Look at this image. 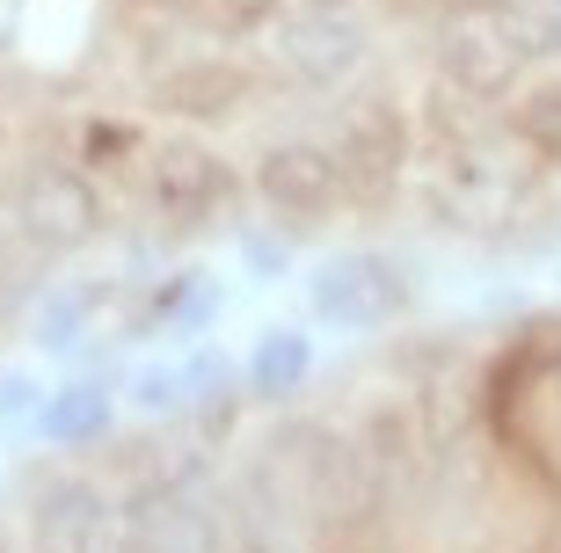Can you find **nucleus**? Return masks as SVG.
Wrapping results in <instances>:
<instances>
[{
  "label": "nucleus",
  "mask_w": 561,
  "mask_h": 553,
  "mask_svg": "<svg viewBox=\"0 0 561 553\" xmlns=\"http://www.w3.org/2000/svg\"><path fill=\"white\" fill-rule=\"evenodd\" d=\"M0 553H561V307L59 430Z\"/></svg>",
  "instance_id": "f257e3e1"
}]
</instances>
